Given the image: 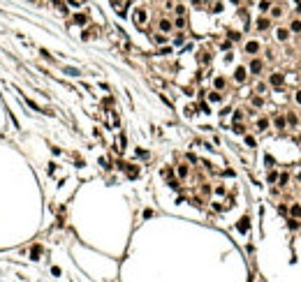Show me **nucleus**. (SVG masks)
Returning <instances> with one entry per match:
<instances>
[{"instance_id": "nucleus-4", "label": "nucleus", "mask_w": 301, "mask_h": 282, "mask_svg": "<svg viewBox=\"0 0 301 282\" xmlns=\"http://www.w3.org/2000/svg\"><path fill=\"white\" fill-rule=\"evenodd\" d=\"M160 30H162V33H167V30H172V23H169L167 19H162V21H160Z\"/></svg>"}, {"instance_id": "nucleus-6", "label": "nucleus", "mask_w": 301, "mask_h": 282, "mask_svg": "<svg viewBox=\"0 0 301 282\" xmlns=\"http://www.w3.org/2000/svg\"><path fill=\"white\" fill-rule=\"evenodd\" d=\"M271 83H273V86H280V83H283V76H280V74H271Z\"/></svg>"}, {"instance_id": "nucleus-12", "label": "nucleus", "mask_w": 301, "mask_h": 282, "mask_svg": "<svg viewBox=\"0 0 301 282\" xmlns=\"http://www.w3.org/2000/svg\"><path fill=\"white\" fill-rule=\"evenodd\" d=\"M276 180H278V174L271 171V174H269V183H276Z\"/></svg>"}, {"instance_id": "nucleus-14", "label": "nucleus", "mask_w": 301, "mask_h": 282, "mask_svg": "<svg viewBox=\"0 0 301 282\" xmlns=\"http://www.w3.org/2000/svg\"><path fill=\"white\" fill-rule=\"evenodd\" d=\"M292 30H294V33H299V30H301V23H299V21H294V23H292Z\"/></svg>"}, {"instance_id": "nucleus-13", "label": "nucleus", "mask_w": 301, "mask_h": 282, "mask_svg": "<svg viewBox=\"0 0 301 282\" xmlns=\"http://www.w3.org/2000/svg\"><path fill=\"white\" fill-rule=\"evenodd\" d=\"M239 229H241V231H246V229H248V220H241V222H239Z\"/></svg>"}, {"instance_id": "nucleus-3", "label": "nucleus", "mask_w": 301, "mask_h": 282, "mask_svg": "<svg viewBox=\"0 0 301 282\" xmlns=\"http://www.w3.org/2000/svg\"><path fill=\"white\" fill-rule=\"evenodd\" d=\"M234 79H236L239 83H241V81L246 79V69H243V67H239V69H236V74H234Z\"/></svg>"}, {"instance_id": "nucleus-10", "label": "nucleus", "mask_w": 301, "mask_h": 282, "mask_svg": "<svg viewBox=\"0 0 301 282\" xmlns=\"http://www.w3.org/2000/svg\"><path fill=\"white\" fill-rule=\"evenodd\" d=\"M153 39H155L158 44H164V42H167V37H164V35H155V37H153Z\"/></svg>"}, {"instance_id": "nucleus-7", "label": "nucleus", "mask_w": 301, "mask_h": 282, "mask_svg": "<svg viewBox=\"0 0 301 282\" xmlns=\"http://www.w3.org/2000/svg\"><path fill=\"white\" fill-rule=\"evenodd\" d=\"M86 21H88V19H86V14H76V16H74V23H79V26H84Z\"/></svg>"}, {"instance_id": "nucleus-5", "label": "nucleus", "mask_w": 301, "mask_h": 282, "mask_svg": "<svg viewBox=\"0 0 301 282\" xmlns=\"http://www.w3.org/2000/svg\"><path fill=\"white\" fill-rule=\"evenodd\" d=\"M259 69H262V63H259V60H252V63H250V72H255V74H257Z\"/></svg>"}, {"instance_id": "nucleus-2", "label": "nucleus", "mask_w": 301, "mask_h": 282, "mask_svg": "<svg viewBox=\"0 0 301 282\" xmlns=\"http://www.w3.org/2000/svg\"><path fill=\"white\" fill-rule=\"evenodd\" d=\"M257 49H259L257 42H248V44H246V51H248V53H257Z\"/></svg>"}, {"instance_id": "nucleus-8", "label": "nucleus", "mask_w": 301, "mask_h": 282, "mask_svg": "<svg viewBox=\"0 0 301 282\" xmlns=\"http://www.w3.org/2000/svg\"><path fill=\"white\" fill-rule=\"evenodd\" d=\"M179 176H181V178H185V176H188V167H185V164H181V167H179Z\"/></svg>"}, {"instance_id": "nucleus-15", "label": "nucleus", "mask_w": 301, "mask_h": 282, "mask_svg": "<svg viewBox=\"0 0 301 282\" xmlns=\"http://www.w3.org/2000/svg\"><path fill=\"white\" fill-rule=\"evenodd\" d=\"M278 39H287V30H278Z\"/></svg>"}, {"instance_id": "nucleus-19", "label": "nucleus", "mask_w": 301, "mask_h": 282, "mask_svg": "<svg viewBox=\"0 0 301 282\" xmlns=\"http://www.w3.org/2000/svg\"><path fill=\"white\" fill-rule=\"evenodd\" d=\"M299 139H301V137H299Z\"/></svg>"}, {"instance_id": "nucleus-18", "label": "nucleus", "mask_w": 301, "mask_h": 282, "mask_svg": "<svg viewBox=\"0 0 301 282\" xmlns=\"http://www.w3.org/2000/svg\"><path fill=\"white\" fill-rule=\"evenodd\" d=\"M199 3H202V0H192V5H199Z\"/></svg>"}, {"instance_id": "nucleus-1", "label": "nucleus", "mask_w": 301, "mask_h": 282, "mask_svg": "<svg viewBox=\"0 0 301 282\" xmlns=\"http://www.w3.org/2000/svg\"><path fill=\"white\" fill-rule=\"evenodd\" d=\"M134 23H137V26H144V23H146V12L144 9L134 12Z\"/></svg>"}, {"instance_id": "nucleus-16", "label": "nucleus", "mask_w": 301, "mask_h": 282, "mask_svg": "<svg viewBox=\"0 0 301 282\" xmlns=\"http://www.w3.org/2000/svg\"><path fill=\"white\" fill-rule=\"evenodd\" d=\"M299 227H301V224H299L297 220H290V229H299Z\"/></svg>"}, {"instance_id": "nucleus-11", "label": "nucleus", "mask_w": 301, "mask_h": 282, "mask_svg": "<svg viewBox=\"0 0 301 282\" xmlns=\"http://www.w3.org/2000/svg\"><path fill=\"white\" fill-rule=\"evenodd\" d=\"M174 23H176V28H183V26H185V19H183V16H179Z\"/></svg>"}, {"instance_id": "nucleus-9", "label": "nucleus", "mask_w": 301, "mask_h": 282, "mask_svg": "<svg viewBox=\"0 0 301 282\" xmlns=\"http://www.w3.org/2000/svg\"><path fill=\"white\" fill-rule=\"evenodd\" d=\"M257 28H259V30H264V28H269V21H267V19H259Z\"/></svg>"}, {"instance_id": "nucleus-17", "label": "nucleus", "mask_w": 301, "mask_h": 282, "mask_svg": "<svg viewBox=\"0 0 301 282\" xmlns=\"http://www.w3.org/2000/svg\"><path fill=\"white\" fill-rule=\"evenodd\" d=\"M297 102H301V93H297Z\"/></svg>"}]
</instances>
